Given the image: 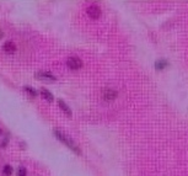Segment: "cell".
<instances>
[{
    "mask_svg": "<svg viewBox=\"0 0 188 176\" xmlns=\"http://www.w3.org/2000/svg\"><path fill=\"white\" fill-rule=\"evenodd\" d=\"M54 134H56V137H57L60 142H63V143H64L69 149H71V150H73V151H75L76 154H80V149H79V147H78L74 142L70 139V137L65 136L64 133L59 132V131H54Z\"/></svg>",
    "mask_w": 188,
    "mask_h": 176,
    "instance_id": "1",
    "label": "cell"
},
{
    "mask_svg": "<svg viewBox=\"0 0 188 176\" xmlns=\"http://www.w3.org/2000/svg\"><path fill=\"white\" fill-rule=\"evenodd\" d=\"M36 78L41 81H44V83H53L57 80V78L54 75H52L51 73H47V71H38L36 73Z\"/></svg>",
    "mask_w": 188,
    "mask_h": 176,
    "instance_id": "2",
    "label": "cell"
},
{
    "mask_svg": "<svg viewBox=\"0 0 188 176\" xmlns=\"http://www.w3.org/2000/svg\"><path fill=\"white\" fill-rule=\"evenodd\" d=\"M66 65H68L70 69H73V70H78V69H80V68L83 67V62H81V59L78 58V57H70V58H68V61H66Z\"/></svg>",
    "mask_w": 188,
    "mask_h": 176,
    "instance_id": "3",
    "label": "cell"
},
{
    "mask_svg": "<svg viewBox=\"0 0 188 176\" xmlns=\"http://www.w3.org/2000/svg\"><path fill=\"white\" fill-rule=\"evenodd\" d=\"M102 96H103V99H105L106 101H112V100H114V99L117 97V91L113 90V89L106 88V89H103V91H102Z\"/></svg>",
    "mask_w": 188,
    "mask_h": 176,
    "instance_id": "4",
    "label": "cell"
},
{
    "mask_svg": "<svg viewBox=\"0 0 188 176\" xmlns=\"http://www.w3.org/2000/svg\"><path fill=\"white\" fill-rule=\"evenodd\" d=\"M87 15L91 19H98L100 15H101V9L97 5H90L87 7Z\"/></svg>",
    "mask_w": 188,
    "mask_h": 176,
    "instance_id": "5",
    "label": "cell"
},
{
    "mask_svg": "<svg viewBox=\"0 0 188 176\" xmlns=\"http://www.w3.org/2000/svg\"><path fill=\"white\" fill-rule=\"evenodd\" d=\"M2 49H4V52H5V53H7V54H12V53H15V52H16V44H15L14 42H11V41H7V42H5V43H4Z\"/></svg>",
    "mask_w": 188,
    "mask_h": 176,
    "instance_id": "6",
    "label": "cell"
},
{
    "mask_svg": "<svg viewBox=\"0 0 188 176\" xmlns=\"http://www.w3.org/2000/svg\"><path fill=\"white\" fill-rule=\"evenodd\" d=\"M41 95H42V97H43L46 101H48V102H52L53 99H54L53 95H52L47 89H42V90H41Z\"/></svg>",
    "mask_w": 188,
    "mask_h": 176,
    "instance_id": "7",
    "label": "cell"
},
{
    "mask_svg": "<svg viewBox=\"0 0 188 176\" xmlns=\"http://www.w3.org/2000/svg\"><path fill=\"white\" fill-rule=\"evenodd\" d=\"M58 105H59V107L62 108L63 111H64V112H65L68 116H71V110L69 108V106L66 105V104H65L63 100H59V101H58Z\"/></svg>",
    "mask_w": 188,
    "mask_h": 176,
    "instance_id": "8",
    "label": "cell"
},
{
    "mask_svg": "<svg viewBox=\"0 0 188 176\" xmlns=\"http://www.w3.org/2000/svg\"><path fill=\"white\" fill-rule=\"evenodd\" d=\"M167 64H168V63H167L166 59H159V61H156V63H155V67H156L157 70H160V69H163Z\"/></svg>",
    "mask_w": 188,
    "mask_h": 176,
    "instance_id": "9",
    "label": "cell"
},
{
    "mask_svg": "<svg viewBox=\"0 0 188 176\" xmlns=\"http://www.w3.org/2000/svg\"><path fill=\"white\" fill-rule=\"evenodd\" d=\"M2 174L5 176H10L12 174V168L10 165H5L4 169H2Z\"/></svg>",
    "mask_w": 188,
    "mask_h": 176,
    "instance_id": "10",
    "label": "cell"
},
{
    "mask_svg": "<svg viewBox=\"0 0 188 176\" xmlns=\"http://www.w3.org/2000/svg\"><path fill=\"white\" fill-rule=\"evenodd\" d=\"M24 90H25L26 93H29L32 97H33V96H37V91H36L34 89H32L31 86H25V88H24Z\"/></svg>",
    "mask_w": 188,
    "mask_h": 176,
    "instance_id": "11",
    "label": "cell"
},
{
    "mask_svg": "<svg viewBox=\"0 0 188 176\" xmlns=\"http://www.w3.org/2000/svg\"><path fill=\"white\" fill-rule=\"evenodd\" d=\"M26 175H27V170L24 166H21L19 169V171H17V176H26Z\"/></svg>",
    "mask_w": 188,
    "mask_h": 176,
    "instance_id": "12",
    "label": "cell"
},
{
    "mask_svg": "<svg viewBox=\"0 0 188 176\" xmlns=\"http://www.w3.org/2000/svg\"><path fill=\"white\" fill-rule=\"evenodd\" d=\"M2 36H4V32H2V31H1V30H0V39H1V38H2Z\"/></svg>",
    "mask_w": 188,
    "mask_h": 176,
    "instance_id": "13",
    "label": "cell"
},
{
    "mask_svg": "<svg viewBox=\"0 0 188 176\" xmlns=\"http://www.w3.org/2000/svg\"><path fill=\"white\" fill-rule=\"evenodd\" d=\"M0 134H1V129H0Z\"/></svg>",
    "mask_w": 188,
    "mask_h": 176,
    "instance_id": "14",
    "label": "cell"
}]
</instances>
